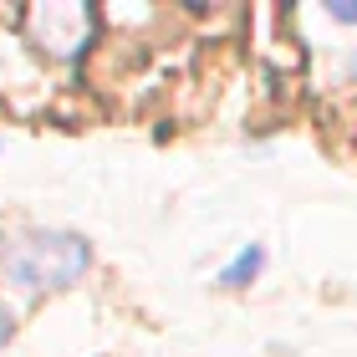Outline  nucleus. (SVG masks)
I'll return each instance as SVG.
<instances>
[{
	"instance_id": "1",
	"label": "nucleus",
	"mask_w": 357,
	"mask_h": 357,
	"mask_svg": "<svg viewBox=\"0 0 357 357\" xmlns=\"http://www.w3.org/2000/svg\"><path fill=\"white\" fill-rule=\"evenodd\" d=\"M87 266H92V245L82 235L41 230V225H26V230L0 235V281L26 291V296L67 291L72 281L87 275Z\"/></svg>"
},
{
	"instance_id": "2",
	"label": "nucleus",
	"mask_w": 357,
	"mask_h": 357,
	"mask_svg": "<svg viewBox=\"0 0 357 357\" xmlns=\"http://www.w3.org/2000/svg\"><path fill=\"white\" fill-rule=\"evenodd\" d=\"M261 271H266V250H261V245H245V250H240V255H235L230 266L220 271V286L240 291V286H250V281H255V275H261Z\"/></svg>"
},
{
	"instance_id": "3",
	"label": "nucleus",
	"mask_w": 357,
	"mask_h": 357,
	"mask_svg": "<svg viewBox=\"0 0 357 357\" xmlns=\"http://www.w3.org/2000/svg\"><path fill=\"white\" fill-rule=\"evenodd\" d=\"M327 15L342 26H357V6H347V0H327Z\"/></svg>"
},
{
	"instance_id": "4",
	"label": "nucleus",
	"mask_w": 357,
	"mask_h": 357,
	"mask_svg": "<svg viewBox=\"0 0 357 357\" xmlns=\"http://www.w3.org/2000/svg\"><path fill=\"white\" fill-rule=\"evenodd\" d=\"M6 337H10V312L0 306V342H6Z\"/></svg>"
}]
</instances>
